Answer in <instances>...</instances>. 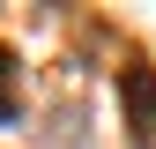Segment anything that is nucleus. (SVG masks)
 I'll return each instance as SVG.
<instances>
[{
    "label": "nucleus",
    "mask_w": 156,
    "mask_h": 149,
    "mask_svg": "<svg viewBox=\"0 0 156 149\" xmlns=\"http://www.w3.org/2000/svg\"><path fill=\"white\" fill-rule=\"evenodd\" d=\"M119 97H126V127L134 134H156V67H119Z\"/></svg>",
    "instance_id": "nucleus-1"
},
{
    "label": "nucleus",
    "mask_w": 156,
    "mask_h": 149,
    "mask_svg": "<svg viewBox=\"0 0 156 149\" xmlns=\"http://www.w3.org/2000/svg\"><path fill=\"white\" fill-rule=\"evenodd\" d=\"M15 119V52H0V127Z\"/></svg>",
    "instance_id": "nucleus-2"
}]
</instances>
